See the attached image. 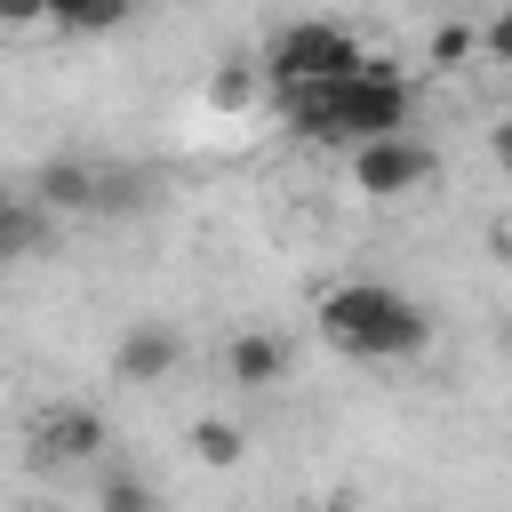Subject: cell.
Listing matches in <instances>:
<instances>
[{"label":"cell","instance_id":"cell-1","mask_svg":"<svg viewBox=\"0 0 512 512\" xmlns=\"http://www.w3.org/2000/svg\"><path fill=\"white\" fill-rule=\"evenodd\" d=\"M288 128L304 144H376V136H408V72L392 56H368L360 72L344 80H320V88H288Z\"/></svg>","mask_w":512,"mask_h":512},{"label":"cell","instance_id":"cell-2","mask_svg":"<svg viewBox=\"0 0 512 512\" xmlns=\"http://www.w3.org/2000/svg\"><path fill=\"white\" fill-rule=\"evenodd\" d=\"M320 336L344 360H416L432 344V320L392 280H336V288H320Z\"/></svg>","mask_w":512,"mask_h":512},{"label":"cell","instance_id":"cell-3","mask_svg":"<svg viewBox=\"0 0 512 512\" xmlns=\"http://www.w3.org/2000/svg\"><path fill=\"white\" fill-rule=\"evenodd\" d=\"M368 64V48L344 32V24H320V16H304V24H288V32H272V48H264V80L288 96V88H320V80H344V72H360Z\"/></svg>","mask_w":512,"mask_h":512},{"label":"cell","instance_id":"cell-4","mask_svg":"<svg viewBox=\"0 0 512 512\" xmlns=\"http://www.w3.org/2000/svg\"><path fill=\"white\" fill-rule=\"evenodd\" d=\"M352 184H360L368 200H408L416 184H432V144H416V136L352 144Z\"/></svg>","mask_w":512,"mask_h":512},{"label":"cell","instance_id":"cell-5","mask_svg":"<svg viewBox=\"0 0 512 512\" xmlns=\"http://www.w3.org/2000/svg\"><path fill=\"white\" fill-rule=\"evenodd\" d=\"M176 360H184V336H176L168 320H136V328L112 344L120 384H168V376H176Z\"/></svg>","mask_w":512,"mask_h":512},{"label":"cell","instance_id":"cell-6","mask_svg":"<svg viewBox=\"0 0 512 512\" xmlns=\"http://www.w3.org/2000/svg\"><path fill=\"white\" fill-rule=\"evenodd\" d=\"M96 448H104V416H96V408H80V400L48 408V416H40V432H32V456H40V464H88Z\"/></svg>","mask_w":512,"mask_h":512},{"label":"cell","instance_id":"cell-7","mask_svg":"<svg viewBox=\"0 0 512 512\" xmlns=\"http://www.w3.org/2000/svg\"><path fill=\"white\" fill-rule=\"evenodd\" d=\"M224 368H232V384L264 392V384H280V376H288V344H280V336H264V328H240V336L224 344Z\"/></svg>","mask_w":512,"mask_h":512},{"label":"cell","instance_id":"cell-8","mask_svg":"<svg viewBox=\"0 0 512 512\" xmlns=\"http://www.w3.org/2000/svg\"><path fill=\"white\" fill-rule=\"evenodd\" d=\"M32 192H40V208H96V192H104V176H96L88 160H48Z\"/></svg>","mask_w":512,"mask_h":512},{"label":"cell","instance_id":"cell-9","mask_svg":"<svg viewBox=\"0 0 512 512\" xmlns=\"http://www.w3.org/2000/svg\"><path fill=\"white\" fill-rule=\"evenodd\" d=\"M264 88H272V80H264V64H248V56H224V64L208 72V104H216V112H256Z\"/></svg>","mask_w":512,"mask_h":512},{"label":"cell","instance_id":"cell-10","mask_svg":"<svg viewBox=\"0 0 512 512\" xmlns=\"http://www.w3.org/2000/svg\"><path fill=\"white\" fill-rule=\"evenodd\" d=\"M40 232H48L40 200H24V192H0V264L32 256V248H40Z\"/></svg>","mask_w":512,"mask_h":512},{"label":"cell","instance_id":"cell-11","mask_svg":"<svg viewBox=\"0 0 512 512\" xmlns=\"http://www.w3.org/2000/svg\"><path fill=\"white\" fill-rule=\"evenodd\" d=\"M128 16H136V0H48V24L56 32H112Z\"/></svg>","mask_w":512,"mask_h":512},{"label":"cell","instance_id":"cell-12","mask_svg":"<svg viewBox=\"0 0 512 512\" xmlns=\"http://www.w3.org/2000/svg\"><path fill=\"white\" fill-rule=\"evenodd\" d=\"M192 456H200L208 472H232V464L248 456V432L224 424V416H200V424H192Z\"/></svg>","mask_w":512,"mask_h":512},{"label":"cell","instance_id":"cell-13","mask_svg":"<svg viewBox=\"0 0 512 512\" xmlns=\"http://www.w3.org/2000/svg\"><path fill=\"white\" fill-rule=\"evenodd\" d=\"M472 48H480V32H472V24H432L424 64H432V72H456V64H472Z\"/></svg>","mask_w":512,"mask_h":512},{"label":"cell","instance_id":"cell-14","mask_svg":"<svg viewBox=\"0 0 512 512\" xmlns=\"http://www.w3.org/2000/svg\"><path fill=\"white\" fill-rule=\"evenodd\" d=\"M96 512H160V496H152L136 472H112V480H104V496H96Z\"/></svg>","mask_w":512,"mask_h":512},{"label":"cell","instance_id":"cell-15","mask_svg":"<svg viewBox=\"0 0 512 512\" xmlns=\"http://www.w3.org/2000/svg\"><path fill=\"white\" fill-rule=\"evenodd\" d=\"M480 48H488L496 64H512V8H496V16L480 24Z\"/></svg>","mask_w":512,"mask_h":512},{"label":"cell","instance_id":"cell-16","mask_svg":"<svg viewBox=\"0 0 512 512\" xmlns=\"http://www.w3.org/2000/svg\"><path fill=\"white\" fill-rule=\"evenodd\" d=\"M0 24H48V0H0Z\"/></svg>","mask_w":512,"mask_h":512},{"label":"cell","instance_id":"cell-17","mask_svg":"<svg viewBox=\"0 0 512 512\" xmlns=\"http://www.w3.org/2000/svg\"><path fill=\"white\" fill-rule=\"evenodd\" d=\"M488 152H496V168H504V176H512V112H504V120H496V128H488Z\"/></svg>","mask_w":512,"mask_h":512},{"label":"cell","instance_id":"cell-18","mask_svg":"<svg viewBox=\"0 0 512 512\" xmlns=\"http://www.w3.org/2000/svg\"><path fill=\"white\" fill-rule=\"evenodd\" d=\"M504 256H512V224H504Z\"/></svg>","mask_w":512,"mask_h":512}]
</instances>
